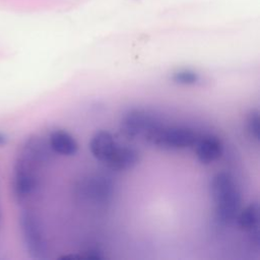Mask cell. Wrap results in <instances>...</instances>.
<instances>
[{
  "label": "cell",
  "instance_id": "cell-1",
  "mask_svg": "<svg viewBox=\"0 0 260 260\" xmlns=\"http://www.w3.org/2000/svg\"><path fill=\"white\" fill-rule=\"evenodd\" d=\"M214 202V217L218 224L226 225L235 221L241 209V192L234 177L228 172L215 174L208 185Z\"/></svg>",
  "mask_w": 260,
  "mask_h": 260
},
{
  "label": "cell",
  "instance_id": "cell-2",
  "mask_svg": "<svg viewBox=\"0 0 260 260\" xmlns=\"http://www.w3.org/2000/svg\"><path fill=\"white\" fill-rule=\"evenodd\" d=\"M114 183L105 175H91L78 181L74 186L75 198L91 208L105 209L111 203Z\"/></svg>",
  "mask_w": 260,
  "mask_h": 260
},
{
  "label": "cell",
  "instance_id": "cell-3",
  "mask_svg": "<svg viewBox=\"0 0 260 260\" xmlns=\"http://www.w3.org/2000/svg\"><path fill=\"white\" fill-rule=\"evenodd\" d=\"M198 137L197 132L189 127H162L159 125L146 138V140L158 148L166 150H177L194 146Z\"/></svg>",
  "mask_w": 260,
  "mask_h": 260
},
{
  "label": "cell",
  "instance_id": "cell-4",
  "mask_svg": "<svg viewBox=\"0 0 260 260\" xmlns=\"http://www.w3.org/2000/svg\"><path fill=\"white\" fill-rule=\"evenodd\" d=\"M159 125L160 122L150 113L141 109H133L124 116L121 131L129 138L140 135L147 138Z\"/></svg>",
  "mask_w": 260,
  "mask_h": 260
},
{
  "label": "cell",
  "instance_id": "cell-5",
  "mask_svg": "<svg viewBox=\"0 0 260 260\" xmlns=\"http://www.w3.org/2000/svg\"><path fill=\"white\" fill-rule=\"evenodd\" d=\"M21 229L30 256L35 259L46 258L47 245L38 219L31 213H23L21 216Z\"/></svg>",
  "mask_w": 260,
  "mask_h": 260
},
{
  "label": "cell",
  "instance_id": "cell-6",
  "mask_svg": "<svg viewBox=\"0 0 260 260\" xmlns=\"http://www.w3.org/2000/svg\"><path fill=\"white\" fill-rule=\"evenodd\" d=\"M194 146L198 161L205 166L217 160L222 155L224 149L222 141L214 134L199 136Z\"/></svg>",
  "mask_w": 260,
  "mask_h": 260
},
{
  "label": "cell",
  "instance_id": "cell-7",
  "mask_svg": "<svg viewBox=\"0 0 260 260\" xmlns=\"http://www.w3.org/2000/svg\"><path fill=\"white\" fill-rule=\"evenodd\" d=\"M236 222L239 229L244 232H247L250 238L251 243L259 247V220H260V211L259 203L257 201L247 205L242 211L236 216Z\"/></svg>",
  "mask_w": 260,
  "mask_h": 260
},
{
  "label": "cell",
  "instance_id": "cell-8",
  "mask_svg": "<svg viewBox=\"0 0 260 260\" xmlns=\"http://www.w3.org/2000/svg\"><path fill=\"white\" fill-rule=\"evenodd\" d=\"M138 159L139 155L135 148L118 143L104 164L112 171L121 172L133 169L137 165Z\"/></svg>",
  "mask_w": 260,
  "mask_h": 260
},
{
  "label": "cell",
  "instance_id": "cell-9",
  "mask_svg": "<svg viewBox=\"0 0 260 260\" xmlns=\"http://www.w3.org/2000/svg\"><path fill=\"white\" fill-rule=\"evenodd\" d=\"M118 142L114 139L110 132L101 130L95 132L91 137L89 142V150L94 158L104 164L113 152Z\"/></svg>",
  "mask_w": 260,
  "mask_h": 260
},
{
  "label": "cell",
  "instance_id": "cell-10",
  "mask_svg": "<svg viewBox=\"0 0 260 260\" xmlns=\"http://www.w3.org/2000/svg\"><path fill=\"white\" fill-rule=\"evenodd\" d=\"M49 146L51 149L64 156H72L78 151V143L76 139L65 130H55L50 134Z\"/></svg>",
  "mask_w": 260,
  "mask_h": 260
},
{
  "label": "cell",
  "instance_id": "cell-11",
  "mask_svg": "<svg viewBox=\"0 0 260 260\" xmlns=\"http://www.w3.org/2000/svg\"><path fill=\"white\" fill-rule=\"evenodd\" d=\"M38 186L37 177L26 169L22 168L17 172L15 178V193L20 199L31 195Z\"/></svg>",
  "mask_w": 260,
  "mask_h": 260
},
{
  "label": "cell",
  "instance_id": "cell-12",
  "mask_svg": "<svg viewBox=\"0 0 260 260\" xmlns=\"http://www.w3.org/2000/svg\"><path fill=\"white\" fill-rule=\"evenodd\" d=\"M27 154L32 161L39 164L47 162L52 158L49 145H47L45 141L39 138L29 141L27 146Z\"/></svg>",
  "mask_w": 260,
  "mask_h": 260
},
{
  "label": "cell",
  "instance_id": "cell-13",
  "mask_svg": "<svg viewBox=\"0 0 260 260\" xmlns=\"http://www.w3.org/2000/svg\"><path fill=\"white\" fill-rule=\"evenodd\" d=\"M171 79L179 85H195L201 82V75L192 69H180L172 74Z\"/></svg>",
  "mask_w": 260,
  "mask_h": 260
},
{
  "label": "cell",
  "instance_id": "cell-14",
  "mask_svg": "<svg viewBox=\"0 0 260 260\" xmlns=\"http://www.w3.org/2000/svg\"><path fill=\"white\" fill-rule=\"evenodd\" d=\"M259 112L258 110H253L248 116L247 119V129L250 135L256 140L259 141Z\"/></svg>",
  "mask_w": 260,
  "mask_h": 260
},
{
  "label": "cell",
  "instance_id": "cell-15",
  "mask_svg": "<svg viewBox=\"0 0 260 260\" xmlns=\"http://www.w3.org/2000/svg\"><path fill=\"white\" fill-rule=\"evenodd\" d=\"M6 142H7V138H6V136H5L4 134L0 133V146H1V145H5V144H6Z\"/></svg>",
  "mask_w": 260,
  "mask_h": 260
}]
</instances>
